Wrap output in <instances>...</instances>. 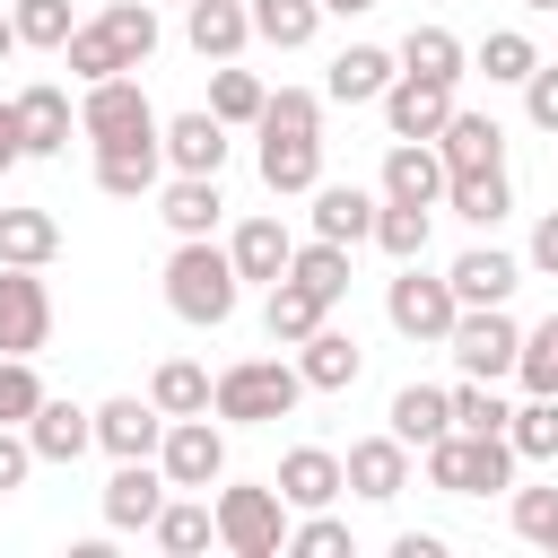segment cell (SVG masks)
I'll use <instances>...</instances> for the list:
<instances>
[{
    "instance_id": "cell-51",
    "label": "cell",
    "mask_w": 558,
    "mask_h": 558,
    "mask_svg": "<svg viewBox=\"0 0 558 558\" xmlns=\"http://www.w3.org/2000/svg\"><path fill=\"white\" fill-rule=\"evenodd\" d=\"M26 471H35V445H26V427H0V497H9V488H26Z\"/></svg>"
},
{
    "instance_id": "cell-24",
    "label": "cell",
    "mask_w": 558,
    "mask_h": 558,
    "mask_svg": "<svg viewBox=\"0 0 558 558\" xmlns=\"http://www.w3.org/2000/svg\"><path fill=\"white\" fill-rule=\"evenodd\" d=\"M514 279H523V262H514V253H497V244H471V253H453V270H445L453 305H506V296H514Z\"/></svg>"
},
{
    "instance_id": "cell-44",
    "label": "cell",
    "mask_w": 558,
    "mask_h": 558,
    "mask_svg": "<svg viewBox=\"0 0 558 558\" xmlns=\"http://www.w3.org/2000/svg\"><path fill=\"white\" fill-rule=\"evenodd\" d=\"M445 401H453V427L462 436H506V392L497 384H480V375H462V384H445Z\"/></svg>"
},
{
    "instance_id": "cell-4",
    "label": "cell",
    "mask_w": 558,
    "mask_h": 558,
    "mask_svg": "<svg viewBox=\"0 0 558 558\" xmlns=\"http://www.w3.org/2000/svg\"><path fill=\"white\" fill-rule=\"evenodd\" d=\"M418 471H427V488H445V497H488V488H514V445H506V436H462V427H445L436 445H418Z\"/></svg>"
},
{
    "instance_id": "cell-6",
    "label": "cell",
    "mask_w": 558,
    "mask_h": 558,
    "mask_svg": "<svg viewBox=\"0 0 558 558\" xmlns=\"http://www.w3.org/2000/svg\"><path fill=\"white\" fill-rule=\"evenodd\" d=\"M78 140L87 148H122V140H157V105L140 96V78H87L78 87Z\"/></svg>"
},
{
    "instance_id": "cell-2",
    "label": "cell",
    "mask_w": 558,
    "mask_h": 558,
    "mask_svg": "<svg viewBox=\"0 0 558 558\" xmlns=\"http://www.w3.org/2000/svg\"><path fill=\"white\" fill-rule=\"evenodd\" d=\"M235 296H244V279H235L227 244H209V235H174V253H166V305H174L183 323L218 331V323L235 314Z\"/></svg>"
},
{
    "instance_id": "cell-9",
    "label": "cell",
    "mask_w": 558,
    "mask_h": 558,
    "mask_svg": "<svg viewBox=\"0 0 558 558\" xmlns=\"http://www.w3.org/2000/svg\"><path fill=\"white\" fill-rule=\"evenodd\" d=\"M384 314H392V331H401V340L445 349V331H453V314H462V305H453V288H445V279H427L418 262H401V279L384 288Z\"/></svg>"
},
{
    "instance_id": "cell-21",
    "label": "cell",
    "mask_w": 558,
    "mask_h": 558,
    "mask_svg": "<svg viewBox=\"0 0 558 558\" xmlns=\"http://www.w3.org/2000/svg\"><path fill=\"white\" fill-rule=\"evenodd\" d=\"M392 52L384 44H349V52H331V70H323V105H375L384 87H392Z\"/></svg>"
},
{
    "instance_id": "cell-30",
    "label": "cell",
    "mask_w": 558,
    "mask_h": 558,
    "mask_svg": "<svg viewBox=\"0 0 558 558\" xmlns=\"http://www.w3.org/2000/svg\"><path fill=\"white\" fill-rule=\"evenodd\" d=\"M384 427L418 453V445H436L445 427H453V401H445V384H401L392 392V410H384Z\"/></svg>"
},
{
    "instance_id": "cell-13",
    "label": "cell",
    "mask_w": 558,
    "mask_h": 558,
    "mask_svg": "<svg viewBox=\"0 0 558 558\" xmlns=\"http://www.w3.org/2000/svg\"><path fill=\"white\" fill-rule=\"evenodd\" d=\"M166 497H174V488H166L157 453H140V462H113V480H105V532H148Z\"/></svg>"
},
{
    "instance_id": "cell-37",
    "label": "cell",
    "mask_w": 558,
    "mask_h": 558,
    "mask_svg": "<svg viewBox=\"0 0 558 558\" xmlns=\"http://www.w3.org/2000/svg\"><path fill=\"white\" fill-rule=\"evenodd\" d=\"M52 253H61V218H52V209H0V262L44 270Z\"/></svg>"
},
{
    "instance_id": "cell-53",
    "label": "cell",
    "mask_w": 558,
    "mask_h": 558,
    "mask_svg": "<svg viewBox=\"0 0 558 558\" xmlns=\"http://www.w3.org/2000/svg\"><path fill=\"white\" fill-rule=\"evenodd\" d=\"M17 157H26V140H17V105H9V96H0V174H9V166H17Z\"/></svg>"
},
{
    "instance_id": "cell-27",
    "label": "cell",
    "mask_w": 558,
    "mask_h": 558,
    "mask_svg": "<svg viewBox=\"0 0 558 558\" xmlns=\"http://www.w3.org/2000/svg\"><path fill=\"white\" fill-rule=\"evenodd\" d=\"M183 44H192L201 61H235V52L253 44L244 0H183Z\"/></svg>"
},
{
    "instance_id": "cell-33",
    "label": "cell",
    "mask_w": 558,
    "mask_h": 558,
    "mask_svg": "<svg viewBox=\"0 0 558 558\" xmlns=\"http://www.w3.org/2000/svg\"><path fill=\"white\" fill-rule=\"evenodd\" d=\"M314 323H331V305H323L314 288H296V279H270V288H262V331H270L279 349H296Z\"/></svg>"
},
{
    "instance_id": "cell-19",
    "label": "cell",
    "mask_w": 558,
    "mask_h": 558,
    "mask_svg": "<svg viewBox=\"0 0 558 558\" xmlns=\"http://www.w3.org/2000/svg\"><path fill=\"white\" fill-rule=\"evenodd\" d=\"M262 183H270L279 201L314 192V183H323V131H262Z\"/></svg>"
},
{
    "instance_id": "cell-8",
    "label": "cell",
    "mask_w": 558,
    "mask_h": 558,
    "mask_svg": "<svg viewBox=\"0 0 558 558\" xmlns=\"http://www.w3.org/2000/svg\"><path fill=\"white\" fill-rule=\"evenodd\" d=\"M157 471H166V488H218V480H227V427H218L209 410L166 418V436H157Z\"/></svg>"
},
{
    "instance_id": "cell-52",
    "label": "cell",
    "mask_w": 558,
    "mask_h": 558,
    "mask_svg": "<svg viewBox=\"0 0 558 558\" xmlns=\"http://www.w3.org/2000/svg\"><path fill=\"white\" fill-rule=\"evenodd\" d=\"M532 270L558 279V209H541V227H532Z\"/></svg>"
},
{
    "instance_id": "cell-11",
    "label": "cell",
    "mask_w": 558,
    "mask_h": 558,
    "mask_svg": "<svg viewBox=\"0 0 558 558\" xmlns=\"http://www.w3.org/2000/svg\"><path fill=\"white\" fill-rule=\"evenodd\" d=\"M375 105H384V131H392V140H436L445 113H453V87H445V78H418V70H392V87H384Z\"/></svg>"
},
{
    "instance_id": "cell-43",
    "label": "cell",
    "mask_w": 558,
    "mask_h": 558,
    "mask_svg": "<svg viewBox=\"0 0 558 558\" xmlns=\"http://www.w3.org/2000/svg\"><path fill=\"white\" fill-rule=\"evenodd\" d=\"M148 401H157L166 418H192V410H209V366H192V357H166V366L148 375Z\"/></svg>"
},
{
    "instance_id": "cell-42",
    "label": "cell",
    "mask_w": 558,
    "mask_h": 558,
    "mask_svg": "<svg viewBox=\"0 0 558 558\" xmlns=\"http://www.w3.org/2000/svg\"><path fill=\"white\" fill-rule=\"evenodd\" d=\"M427 227H436V209H410V201H375V244H384L392 262H427Z\"/></svg>"
},
{
    "instance_id": "cell-16",
    "label": "cell",
    "mask_w": 558,
    "mask_h": 558,
    "mask_svg": "<svg viewBox=\"0 0 558 558\" xmlns=\"http://www.w3.org/2000/svg\"><path fill=\"white\" fill-rule=\"evenodd\" d=\"M157 148H166L174 174H218V166H227V122H218L209 105H192V113L157 122Z\"/></svg>"
},
{
    "instance_id": "cell-48",
    "label": "cell",
    "mask_w": 558,
    "mask_h": 558,
    "mask_svg": "<svg viewBox=\"0 0 558 558\" xmlns=\"http://www.w3.org/2000/svg\"><path fill=\"white\" fill-rule=\"evenodd\" d=\"M35 401H44L35 357H0V427H26V418H35Z\"/></svg>"
},
{
    "instance_id": "cell-28",
    "label": "cell",
    "mask_w": 558,
    "mask_h": 558,
    "mask_svg": "<svg viewBox=\"0 0 558 558\" xmlns=\"http://www.w3.org/2000/svg\"><path fill=\"white\" fill-rule=\"evenodd\" d=\"M288 253H296V235L262 209V218H244L235 235H227V262H235V279H253V288H270L279 270H288Z\"/></svg>"
},
{
    "instance_id": "cell-20",
    "label": "cell",
    "mask_w": 558,
    "mask_h": 558,
    "mask_svg": "<svg viewBox=\"0 0 558 558\" xmlns=\"http://www.w3.org/2000/svg\"><path fill=\"white\" fill-rule=\"evenodd\" d=\"M384 201H410V209H436V201H445V157H436V140H392V148H384Z\"/></svg>"
},
{
    "instance_id": "cell-29",
    "label": "cell",
    "mask_w": 558,
    "mask_h": 558,
    "mask_svg": "<svg viewBox=\"0 0 558 558\" xmlns=\"http://www.w3.org/2000/svg\"><path fill=\"white\" fill-rule=\"evenodd\" d=\"M218 209H227L218 174H174V183H157V218H166L174 235H218Z\"/></svg>"
},
{
    "instance_id": "cell-31",
    "label": "cell",
    "mask_w": 558,
    "mask_h": 558,
    "mask_svg": "<svg viewBox=\"0 0 558 558\" xmlns=\"http://www.w3.org/2000/svg\"><path fill=\"white\" fill-rule=\"evenodd\" d=\"M244 17H253V44L270 52H305L323 35V0H244Z\"/></svg>"
},
{
    "instance_id": "cell-3",
    "label": "cell",
    "mask_w": 558,
    "mask_h": 558,
    "mask_svg": "<svg viewBox=\"0 0 558 558\" xmlns=\"http://www.w3.org/2000/svg\"><path fill=\"white\" fill-rule=\"evenodd\" d=\"M296 401H305L296 357H235V366L209 375V410H218L227 427H270V418H288Z\"/></svg>"
},
{
    "instance_id": "cell-41",
    "label": "cell",
    "mask_w": 558,
    "mask_h": 558,
    "mask_svg": "<svg viewBox=\"0 0 558 558\" xmlns=\"http://www.w3.org/2000/svg\"><path fill=\"white\" fill-rule=\"evenodd\" d=\"M279 558H357V532L331 514V506H305L296 523H288V549Z\"/></svg>"
},
{
    "instance_id": "cell-45",
    "label": "cell",
    "mask_w": 558,
    "mask_h": 558,
    "mask_svg": "<svg viewBox=\"0 0 558 558\" xmlns=\"http://www.w3.org/2000/svg\"><path fill=\"white\" fill-rule=\"evenodd\" d=\"M9 26H17L26 52H61L78 17H70V0H9Z\"/></svg>"
},
{
    "instance_id": "cell-5",
    "label": "cell",
    "mask_w": 558,
    "mask_h": 558,
    "mask_svg": "<svg viewBox=\"0 0 558 558\" xmlns=\"http://www.w3.org/2000/svg\"><path fill=\"white\" fill-rule=\"evenodd\" d=\"M209 514H218V549H235V558H279L288 549V497L279 488H218L209 497Z\"/></svg>"
},
{
    "instance_id": "cell-55",
    "label": "cell",
    "mask_w": 558,
    "mask_h": 558,
    "mask_svg": "<svg viewBox=\"0 0 558 558\" xmlns=\"http://www.w3.org/2000/svg\"><path fill=\"white\" fill-rule=\"evenodd\" d=\"M357 9H375V0H323V17H357Z\"/></svg>"
},
{
    "instance_id": "cell-49",
    "label": "cell",
    "mask_w": 558,
    "mask_h": 558,
    "mask_svg": "<svg viewBox=\"0 0 558 558\" xmlns=\"http://www.w3.org/2000/svg\"><path fill=\"white\" fill-rule=\"evenodd\" d=\"M514 532L558 558V488H514Z\"/></svg>"
},
{
    "instance_id": "cell-38",
    "label": "cell",
    "mask_w": 558,
    "mask_h": 558,
    "mask_svg": "<svg viewBox=\"0 0 558 558\" xmlns=\"http://www.w3.org/2000/svg\"><path fill=\"white\" fill-rule=\"evenodd\" d=\"M532 61H541V44H532L523 26H488V35H480V52H471V70H488V87H523V78H532Z\"/></svg>"
},
{
    "instance_id": "cell-57",
    "label": "cell",
    "mask_w": 558,
    "mask_h": 558,
    "mask_svg": "<svg viewBox=\"0 0 558 558\" xmlns=\"http://www.w3.org/2000/svg\"><path fill=\"white\" fill-rule=\"evenodd\" d=\"M523 9H558V0H523Z\"/></svg>"
},
{
    "instance_id": "cell-56",
    "label": "cell",
    "mask_w": 558,
    "mask_h": 558,
    "mask_svg": "<svg viewBox=\"0 0 558 558\" xmlns=\"http://www.w3.org/2000/svg\"><path fill=\"white\" fill-rule=\"evenodd\" d=\"M9 52H17V26H9V9H0V61H9Z\"/></svg>"
},
{
    "instance_id": "cell-47",
    "label": "cell",
    "mask_w": 558,
    "mask_h": 558,
    "mask_svg": "<svg viewBox=\"0 0 558 558\" xmlns=\"http://www.w3.org/2000/svg\"><path fill=\"white\" fill-rule=\"evenodd\" d=\"M253 131H323V96L314 87H270Z\"/></svg>"
},
{
    "instance_id": "cell-10",
    "label": "cell",
    "mask_w": 558,
    "mask_h": 558,
    "mask_svg": "<svg viewBox=\"0 0 558 558\" xmlns=\"http://www.w3.org/2000/svg\"><path fill=\"white\" fill-rule=\"evenodd\" d=\"M44 340H52V288H44V270L0 262V357H35Z\"/></svg>"
},
{
    "instance_id": "cell-22",
    "label": "cell",
    "mask_w": 558,
    "mask_h": 558,
    "mask_svg": "<svg viewBox=\"0 0 558 558\" xmlns=\"http://www.w3.org/2000/svg\"><path fill=\"white\" fill-rule=\"evenodd\" d=\"M157 183H166V148H157V140L96 148V192H105V201H148Z\"/></svg>"
},
{
    "instance_id": "cell-7",
    "label": "cell",
    "mask_w": 558,
    "mask_h": 558,
    "mask_svg": "<svg viewBox=\"0 0 558 558\" xmlns=\"http://www.w3.org/2000/svg\"><path fill=\"white\" fill-rule=\"evenodd\" d=\"M445 349H453V366H462V375L506 384V375H514V349H523V323H514L506 305H462V314H453V331H445Z\"/></svg>"
},
{
    "instance_id": "cell-32",
    "label": "cell",
    "mask_w": 558,
    "mask_h": 558,
    "mask_svg": "<svg viewBox=\"0 0 558 558\" xmlns=\"http://www.w3.org/2000/svg\"><path fill=\"white\" fill-rule=\"evenodd\" d=\"M392 61H401V70H418V78H445V87H462V78H471V52H462V35H453V26H410Z\"/></svg>"
},
{
    "instance_id": "cell-23",
    "label": "cell",
    "mask_w": 558,
    "mask_h": 558,
    "mask_svg": "<svg viewBox=\"0 0 558 558\" xmlns=\"http://www.w3.org/2000/svg\"><path fill=\"white\" fill-rule=\"evenodd\" d=\"M305 201H314V235L357 253V244L375 235V201H384V192H357V183H314Z\"/></svg>"
},
{
    "instance_id": "cell-12",
    "label": "cell",
    "mask_w": 558,
    "mask_h": 558,
    "mask_svg": "<svg viewBox=\"0 0 558 558\" xmlns=\"http://www.w3.org/2000/svg\"><path fill=\"white\" fill-rule=\"evenodd\" d=\"M340 488H357L366 506H392L401 488H410V445L384 427V436H357L349 453H340Z\"/></svg>"
},
{
    "instance_id": "cell-35",
    "label": "cell",
    "mask_w": 558,
    "mask_h": 558,
    "mask_svg": "<svg viewBox=\"0 0 558 558\" xmlns=\"http://www.w3.org/2000/svg\"><path fill=\"white\" fill-rule=\"evenodd\" d=\"M436 209H453V218H471V227H497L506 209H514V183H506V166H488V174H445V201Z\"/></svg>"
},
{
    "instance_id": "cell-15",
    "label": "cell",
    "mask_w": 558,
    "mask_h": 558,
    "mask_svg": "<svg viewBox=\"0 0 558 558\" xmlns=\"http://www.w3.org/2000/svg\"><path fill=\"white\" fill-rule=\"evenodd\" d=\"M436 157H445V174H488V166H506V122L453 105L445 131H436Z\"/></svg>"
},
{
    "instance_id": "cell-36",
    "label": "cell",
    "mask_w": 558,
    "mask_h": 558,
    "mask_svg": "<svg viewBox=\"0 0 558 558\" xmlns=\"http://www.w3.org/2000/svg\"><path fill=\"white\" fill-rule=\"evenodd\" d=\"M506 445L514 462H558V392H523L506 410Z\"/></svg>"
},
{
    "instance_id": "cell-40",
    "label": "cell",
    "mask_w": 558,
    "mask_h": 558,
    "mask_svg": "<svg viewBox=\"0 0 558 558\" xmlns=\"http://www.w3.org/2000/svg\"><path fill=\"white\" fill-rule=\"evenodd\" d=\"M262 96H270V87H262L253 70H235V61L209 70V113H218L227 131H253V122H262Z\"/></svg>"
},
{
    "instance_id": "cell-26",
    "label": "cell",
    "mask_w": 558,
    "mask_h": 558,
    "mask_svg": "<svg viewBox=\"0 0 558 558\" xmlns=\"http://www.w3.org/2000/svg\"><path fill=\"white\" fill-rule=\"evenodd\" d=\"M270 488L288 497V514H305V506H331V497H340V453H331V445H288Z\"/></svg>"
},
{
    "instance_id": "cell-54",
    "label": "cell",
    "mask_w": 558,
    "mask_h": 558,
    "mask_svg": "<svg viewBox=\"0 0 558 558\" xmlns=\"http://www.w3.org/2000/svg\"><path fill=\"white\" fill-rule=\"evenodd\" d=\"M392 558H445V532H401Z\"/></svg>"
},
{
    "instance_id": "cell-46",
    "label": "cell",
    "mask_w": 558,
    "mask_h": 558,
    "mask_svg": "<svg viewBox=\"0 0 558 558\" xmlns=\"http://www.w3.org/2000/svg\"><path fill=\"white\" fill-rule=\"evenodd\" d=\"M514 384H523V392H558V314H541V323L523 331V349H514Z\"/></svg>"
},
{
    "instance_id": "cell-50",
    "label": "cell",
    "mask_w": 558,
    "mask_h": 558,
    "mask_svg": "<svg viewBox=\"0 0 558 558\" xmlns=\"http://www.w3.org/2000/svg\"><path fill=\"white\" fill-rule=\"evenodd\" d=\"M523 113H532V131H558V61H532V78H523Z\"/></svg>"
},
{
    "instance_id": "cell-17",
    "label": "cell",
    "mask_w": 558,
    "mask_h": 558,
    "mask_svg": "<svg viewBox=\"0 0 558 558\" xmlns=\"http://www.w3.org/2000/svg\"><path fill=\"white\" fill-rule=\"evenodd\" d=\"M357 366H366V349H357V331H340V323H314V331L296 340V375H305V392H349Z\"/></svg>"
},
{
    "instance_id": "cell-1",
    "label": "cell",
    "mask_w": 558,
    "mask_h": 558,
    "mask_svg": "<svg viewBox=\"0 0 558 558\" xmlns=\"http://www.w3.org/2000/svg\"><path fill=\"white\" fill-rule=\"evenodd\" d=\"M148 52H157V0H113V9L78 17L70 44H61V61H70L78 87H87V78H122V70H140Z\"/></svg>"
},
{
    "instance_id": "cell-18",
    "label": "cell",
    "mask_w": 558,
    "mask_h": 558,
    "mask_svg": "<svg viewBox=\"0 0 558 558\" xmlns=\"http://www.w3.org/2000/svg\"><path fill=\"white\" fill-rule=\"evenodd\" d=\"M157 436H166V410H157V401H140V392H113V401H96V445H105L113 462H140V453H157Z\"/></svg>"
},
{
    "instance_id": "cell-34",
    "label": "cell",
    "mask_w": 558,
    "mask_h": 558,
    "mask_svg": "<svg viewBox=\"0 0 558 558\" xmlns=\"http://www.w3.org/2000/svg\"><path fill=\"white\" fill-rule=\"evenodd\" d=\"M148 541H157L166 558H201V549L218 541V514H209V506H201V497L183 488V497H166V506H157V523H148Z\"/></svg>"
},
{
    "instance_id": "cell-25",
    "label": "cell",
    "mask_w": 558,
    "mask_h": 558,
    "mask_svg": "<svg viewBox=\"0 0 558 558\" xmlns=\"http://www.w3.org/2000/svg\"><path fill=\"white\" fill-rule=\"evenodd\" d=\"M26 445H35V462H78L87 445H96V410H78V401H35V418H26Z\"/></svg>"
},
{
    "instance_id": "cell-39",
    "label": "cell",
    "mask_w": 558,
    "mask_h": 558,
    "mask_svg": "<svg viewBox=\"0 0 558 558\" xmlns=\"http://www.w3.org/2000/svg\"><path fill=\"white\" fill-rule=\"evenodd\" d=\"M279 279H296V288H314L323 305H340V296H349V244H323V235H314V244H296V253H288V270H279Z\"/></svg>"
},
{
    "instance_id": "cell-14",
    "label": "cell",
    "mask_w": 558,
    "mask_h": 558,
    "mask_svg": "<svg viewBox=\"0 0 558 558\" xmlns=\"http://www.w3.org/2000/svg\"><path fill=\"white\" fill-rule=\"evenodd\" d=\"M9 105H17V140H26V157H61V148H70V131H78V105H70V87L35 78V87H17Z\"/></svg>"
}]
</instances>
